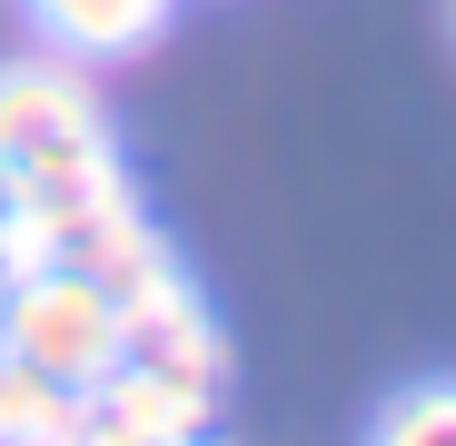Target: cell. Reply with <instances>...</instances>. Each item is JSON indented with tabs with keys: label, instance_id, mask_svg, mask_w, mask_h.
<instances>
[{
	"label": "cell",
	"instance_id": "obj_1",
	"mask_svg": "<svg viewBox=\"0 0 456 446\" xmlns=\"http://www.w3.org/2000/svg\"><path fill=\"white\" fill-rule=\"evenodd\" d=\"M0 357L40 367L50 387L80 397V387H100L110 367L129 357V328H119V308H110L100 278H80L69 258H50V268L0 278Z\"/></svg>",
	"mask_w": 456,
	"mask_h": 446
},
{
	"label": "cell",
	"instance_id": "obj_3",
	"mask_svg": "<svg viewBox=\"0 0 456 446\" xmlns=\"http://www.w3.org/2000/svg\"><path fill=\"white\" fill-rule=\"evenodd\" d=\"M30 11L69 60H129V50H149L169 30L179 0H30Z\"/></svg>",
	"mask_w": 456,
	"mask_h": 446
},
{
	"label": "cell",
	"instance_id": "obj_6",
	"mask_svg": "<svg viewBox=\"0 0 456 446\" xmlns=\"http://www.w3.org/2000/svg\"><path fill=\"white\" fill-rule=\"evenodd\" d=\"M0 218H11V169H0Z\"/></svg>",
	"mask_w": 456,
	"mask_h": 446
},
{
	"label": "cell",
	"instance_id": "obj_5",
	"mask_svg": "<svg viewBox=\"0 0 456 446\" xmlns=\"http://www.w3.org/2000/svg\"><path fill=\"white\" fill-rule=\"evenodd\" d=\"M367 446H456V377L387 397V407H377V426H367Z\"/></svg>",
	"mask_w": 456,
	"mask_h": 446
},
{
	"label": "cell",
	"instance_id": "obj_2",
	"mask_svg": "<svg viewBox=\"0 0 456 446\" xmlns=\"http://www.w3.org/2000/svg\"><path fill=\"white\" fill-rule=\"evenodd\" d=\"M69 139H100V90L80 60H0V169H30Z\"/></svg>",
	"mask_w": 456,
	"mask_h": 446
},
{
	"label": "cell",
	"instance_id": "obj_4",
	"mask_svg": "<svg viewBox=\"0 0 456 446\" xmlns=\"http://www.w3.org/2000/svg\"><path fill=\"white\" fill-rule=\"evenodd\" d=\"M0 446H80V397L50 387L40 367L0 357Z\"/></svg>",
	"mask_w": 456,
	"mask_h": 446
}]
</instances>
